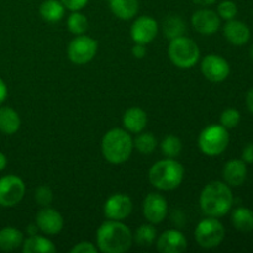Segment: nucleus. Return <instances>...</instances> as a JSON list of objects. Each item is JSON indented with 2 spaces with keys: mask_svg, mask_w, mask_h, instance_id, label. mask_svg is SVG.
<instances>
[{
  "mask_svg": "<svg viewBox=\"0 0 253 253\" xmlns=\"http://www.w3.org/2000/svg\"><path fill=\"white\" fill-rule=\"evenodd\" d=\"M133 234L121 221L108 220L96 231V247L104 253H124L132 246Z\"/></svg>",
  "mask_w": 253,
  "mask_h": 253,
  "instance_id": "f257e3e1",
  "label": "nucleus"
},
{
  "mask_svg": "<svg viewBox=\"0 0 253 253\" xmlns=\"http://www.w3.org/2000/svg\"><path fill=\"white\" fill-rule=\"evenodd\" d=\"M234 204V194L225 182L209 183L203 188L199 197V205L203 214L211 217H222L231 210Z\"/></svg>",
  "mask_w": 253,
  "mask_h": 253,
  "instance_id": "f03ea898",
  "label": "nucleus"
},
{
  "mask_svg": "<svg viewBox=\"0 0 253 253\" xmlns=\"http://www.w3.org/2000/svg\"><path fill=\"white\" fill-rule=\"evenodd\" d=\"M148 179L152 187L162 192L174 190L184 179V167L175 158H163L148 170Z\"/></svg>",
  "mask_w": 253,
  "mask_h": 253,
  "instance_id": "7ed1b4c3",
  "label": "nucleus"
},
{
  "mask_svg": "<svg viewBox=\"0 0 253 253\" xmlns=\"http://www.w3.org/2000/svg\"><path fill=\"white\" fill-rule=\"evenodd\" d=\"M133 151V140L125 128H111L101 140L103 157L111 165H121L130 158Z\"/></svg>",
  "mask_w": 253,
  "mask_h": 253,
  "instance_id": "20e7f679",
  "label": "nucleus"
},
{
  "mask_svg": "<svg viewBox=\"0 0 253 253\" xmlns=\"http://www.w3.org/2000/svg\"><path fill=\"white\" fill-rule=\"evenodd\" d=\"M168 57L175 67L180 69L193 68L200 58V49L195 41L187 36L170 40Z\"/></svg>",
  "mask_w": 253,
  "mask_h": 253,
  "instance_id": "39448f33",
  "label": "nucleus"
},
{
  "mask_svg": "<svg viewBox=\"0 0 253 253\" xmlns=\"http://www.w3.org/2000/svg\"><path fill=\"white\" fill-rule=\"evenodd\" d=\"M230 142L227 128L222 125H209L200 132L198 146L205 156L216 157L225 152Z\"/></svg>",
  "mask_w": 253,
  "mask_h": 253,
  "instance_id": "423d86ee",
  "label": "nucleus"
},
{
  "mask_svg": "<svg viewBox=\"0 0 253 253\" xmlns=\"http://www.w3.org/2000/svg\"><path fill=\"white\" fill-rule=\"evenodd\" d=\"M194 237L203 249H215L224 241L225 227L217 217L207 216L195 227Z\"/></svg>",
  "mask_w": 253,
  "mask_h": 253,
  "instance_id": "0eeeda50",
  "label": "nucleus"
},
{
  "mask_svg": "<svg viewBox=\"0 0 253 253\" xmlns=\"http://www.w3.org/2000/svg\"><path fill=\"white\" fill-rule=\"evenodd\" d=\"M98 52V41L86 35H78L69 42L67 56L72 63L83 66L89 63Z\"/></svg>",
  "mask_w": 253,
  "mask_h": 253,
  "instance_id": "6e6552de",
  "label": "nucleus"
},
{
  "mask_svg": "<svg viewBox=\"0 0 253 253\" xmlns=\"http://www.w3.org/2000/svg\"><path fill=\"white\" fill-rule=\"evenodd\" d=\"M25 192L24 180L17 175L9 174L0 178V207H15L24 199Z\"/></svg>",
  "mask_w": 253,
  "mask_h": 253,
  "instance_id": "1a4fd4ad",
  "label": "nucleus"
},
{
  "mask_svg": "<svg viewBox=\"0 0 253 253\" xmlns=\"http://www.w3.org/2000/svg\"><path fill=\"white\" fill-rule=\"evenodd\" d=\"M142 214L150 224H161L168 215L167 199L160 193H148L142 203Z\"/></svg>",
  "mask_w": 253,
  "mask_h": 253,
  "instance_id": "9d476101",
  "label": "nucleus"
},
{
  "mask_svg": "<svg viewBox=\"0 0 253 253\" xmlns=\"http://www.w3.org/2000/svg\"><path fill=\"white\" fill-rule=\"evenodd\" d=\"M200 71L208 81L220 83L229 77L230 64L219 54H208L202 59Z\"/></svg>",
  "mask_w": 253,
  "mask_h": 253,
  "instance_id": "9b49d317",
  "label": "nucleus"
},
{
  "mask_svg": "<svg viewBox=\"0 0 253 253\" xmlns=\"http://www.w3.org/2000/svg\"><path fill=\"white\" fill-rule=\"evenodd\" d=\"M132 209L133 204L131 198L123 193H116L106 199L104 204V215L109 220L123 221L130 216Z\"/></svg>",
  "mask_w": 253,
  "mask_h": 253,
  "instance_id": "f8f14e48",
  "label": "nucleus"
},
{
  "mask_svg": "<svg viewBox=\"0 0 253 253\" xmlns=\"http://www.w3.org/2000/svg\"><path fill=\"white\" fill-rule=\"evenodd\" d=\"M158 27H160L158 22L153 17L146 16V15L137 17L131 25V39L135 43H151L157 37Z\"/></svg>",
  "mask_w": 253,
  "mask_h": 253,
  "instance_id": "ddd939ff",
  "label": "nucleus"
},
{
  "mask_svg": "<svg viewBox=\"0 0 253 253\" xmlns=\"http://www.w3.org/2000/svg\"><path fill=\"white\" fill-rule=\"evenodd\" d=\"M35 224L39 227V231L43 232L47 236H54L63 230L64 220L61 212L56 209L44 207L36 214Z\"/></svg>",
  "mask_w": 253,
  "mask_h": 253,
  "instance_id": "4468645a",
  "label": "nucleus"
},
{
  "mask_svg": "<svg viewBox=\"0 0 253 253\" xmlns=\"http://www.w3.org/2000/svg\"><path fill=\"white\" fill-rule=\"evenodd\" d=\"M156 246L161 253H182L188 249V241L182 231L170 229L156 239Z\"/></svg>",
  "mask_w": 253,
  "mask_h": 253,
  "instance_id": "2eb2a0df",
  "label": "nucleus"
},
{
  "mask_svg": "<svg viewBox=\"0 0 253 253\" xmlns=\"http://www.w3.org/2000/svg\"><path fill=\"white\" fill-rule=\"evenodd\" d=\"M192 26L202 35H212L221 26V19L217 12L210 9L197 10L192 15Z\"/></svg>",
  "mask_w": 253,
  "mask_h": 253,
  "instance_id": "dca6fc26",
  "label": "nucleus"
},
{
  "mask_svg": "<svg viewBox=\"0 0 253 253\" xmlns=\"http://www.w3.org/2000/svg\"><path fill=\"white\" fill-rule=\"evenodd\" d=\"M222 178L230 187H240L247 178L246 163L242 160H230L222 169Z\"/></svg>",
  "mask_w": 253,
  "mask_h": 253,
  "instance_id": "f3484780",
  "label": "nucleus"
},
{
  "mask_svg": "<svg viewBox=\"0 0 253 253\" xmlns=\"http://www.w3.org/2000/svg\"><path fill=\"white\" fill-rule=\"evenodd\" d=\"M224 36L234 46H244L249 42L251 32L245 22L232 19L224 26Z\"/></svg>",
  "mask_w": 253,
  "mask_h": 253,
  "instance_id": "a211bd4d",
  "label": "nucleus"
},
{
  "mask_svg": "<svg viewBox=\"0 0 253 253\" xmlns=\"http://www.w3.org/2000/svg\"><path fill=\"white\" fill-rule=\"evenodd\" d=\"M147 114L143 109L133 106L127 109L123 115V125L127 132L130 133H140L147 126Z\"/></svg>",
  "mask_w": 253,
  "mask_h": 253,
  "instance_id": "6ab92c4d",
  "label": "nucleus"
},
{
  "mask_svg": "<svg viewBox=\"0 0 253 253\" xmlns=\"http://www.w3.org/2000/svg\"><path fill=\"white\" fill-rule=\"evenodd\" d=\"M21 249L24 253H53L57 251V247L48 237L37 234L24 239Z\"/></svg>",
  "mask_w": 253,
  "mask_h": 253,
  "instance_id": "aec40b11",
  "label": "nucleus"
},
{
  "mask_svg": "<svg viewBox=\"0 0 253 253\" xmlns=\"http://www.w3.org/2000/svg\"><path fill=\"white\" fill-rule=\"evenodd\" d=\"M21 126V119L16 110L10 106L0 108V132L5 135H14Z\"/></svg>",
  "mask_w": 253,
  "mask_h": 253,
  "instance_id": "412c9836",
  "label": "nucleus"
},
{
  "mask_svg": "<svg viewBox=\"0 0 253 253\" xmlns=\"http://www.w3.org/2000/svg\"><path fill=\"white\" fill-rule=\"evenodd\" d=\"M109 5L113 14L125 21L133 19L138 11V0H109Z\"/></svg>",
  "mask_w": 253,
  "mask_h": 253,
  "instance_id": "4be33fe9",
  "label": "nucleus"
},
{
  "mask_svg": "<svg viewBox=\"0 0 253 253\" xmlns=\"http://www.w3.org/2000/svg\"><path fill=\"white\" fill-rule=\"evenodd\" d=\"M24 234L15 227H4L0 230V250L4 252L15 251L21 247Z\"/></svg>",
  "mask_w": 253,
  "mask_h": 253,
  "instance_id": "5701e85b",
  "label": "nucleus"
},
{
  "mask_svg": "<svg viewBox=\"0 0 253 253\" xmlns=\"http://www.w3.org/2000/svg\"><path fill=\"white\" fill-rule=\"evenodd\" d=\"M42 19L47 22H58L63 19L66 7L61 0H44L39 7Z\"/></svg>",
  "mask_w": 253,
  "mask_h": 253,
  "instance_id": "b1692460",
  "label": "nucleus"
},
{
  "mask_svg": "<svg viewBox=\"0 0 253 253\" xmlns=\"http://www.w3.org/2000/svg\"><path fill=\"white\" fill-rule=\"evenodd\" d=\"M162 31L165 37H167L170 41L177 37L184 36L187 32V25H185L184 20L178 15H169L163 20Z\"/></svg>",
  "mask_w": 253,
  "mask_h": 253,
  "instance_id": "393cba45",
  "label": "nucleus"
},
{
  "mask_svg": "<svg viewBox=\"0 0 253 253\" xmlns=\"http://www.w3.org/2000/svg\"><path fill=\"white\" fill-rule=\"evenodd\" d=\"M231 222L239 231L251 232L253 230V211L249 208H237L232 211Z\"/></svg>",
  "mask_w": 253,
  "mask_h": 253,
  "instance_id": "a878e982",
  "label": "nucleus"
},
{
  "mask_svg": "<svg viewBox=\"0 0 253 253\" xmlns=\"http://www.w3.org/2000/svg\"><path fill=\"white\" fill-rule=\"evenodd\" d=\"M157 239V230L153 224H142L133 234V241L141 247H148L155 244Z\"/></svg>",
  "mask_w": 253,
  "mask_h": 253,
  "instance_id": "bb28decb",
  "label": "nucleus"
},
{
  "mask_svg": "<svg viewBox=\"0 0 253 253\" xmlns=\"http://www.w3.org/2000/svg\"><path fill=\"white\" fill-rule=\"evenodd\" d=\"M157 138L151 132H140L137 133L136 138L133 140V147L142 155H151L157 148Z\"/></svg>",
  "mask_w": 253,
  "mask_h": 253,
  "instance_id": "cd10ccee",
  "label": "nucleus"
},
{
  "mask_svg": "<svg viewBox=\"0 0 253 253\" xmlns=\"http://www.w3.org/2000/svg\"><path fill=\"white\" fill-rule=\"evenodd\" d=\"M161 151L167 158H177L183 151V143L179 137L174 135H168L161 142Z\"/></svg>",
  "mask_w": 253,
  "mask_h": 253,
  "instance_id": "c85d7f7f",
  "label": "nucleus"
},
{
  "mask_svg": "<svg viewBox=\"0 0 253 253\" xmlns=\"http://www.w3.org/2000/svg\"><path fill=\"white\" fill-rule=\"evenodd\" d=\"M67 27L71 34L78 36L85 34L89 27V21L85 15L82 14L81 11H72L67 19Z\"/></svg>",
  "mask_w": 253,
  "mask_h": 253,
  "instance_id": "c756f323",
  "label": "nucleus"
},
{
  "mask_svg": "<svg viewBox=\"0 0 253 253\" xmlns=\"http://www.w3.org/2000/svg\"><path fill=\"white\" fill-rule=\"evenodd\" d=\"M240 120H241V115L237 109L229 108L224 110L220 115V125L224 126L225 128L230 130V128H235L239 125Z\"/></svg>",
  "mask_w": 253,
  "mask_h": 253,
  "instance_id": "7c9ffc66",
  "label": "nucleus"
},
{
  "mask_svg": "<svg viewBox=\"0 0 253 253\" xmlns=\"http://www.w3.org/2000/svg\"><path fill=\"white\" fill-rule=\"evenodd\" d=\"M35 202L40 205V207H49L53 202V192L48 185H40L35 190Z\"/></svg>",
  "mask_w": 253,
  "mask_h": 253,
  "instance_id": "2f4dec72",
  "label": "nucleus"
},
{
  "mask_svg": "<svg viewBox=\"0 0 253 253\" xmlns=\"http://www.w3.org/2000/svg\"><path fill=\"white\" fill-rule=\"evenodd\" d=\"M237 11H239L237 5L231 0H225V1L220 2L219 6H217V15L220 16V19H224L226 21L235 19Z\"/></svg>",
  "mask_w": 253,
  "mask_h": 253,
  "instance_id": "473e14b6",
  "label": "nucleus"
},
{
  "mask_svg": "<svg viewBox=\"0 0 253 253\" xmlns=\"http://www.w3.org/2000/svg\"><path fill=\"white\" fill-rule=\"evenodd\" d=\"M99 250L96 245L91 244L89 241L78 242L71 249V253H96Z\"/></svg>",
  "mask_w": 253,
  "mask_h": 253,
  "instance_id": "72a5a7b5",
  "label": "nucleus"
},
{
  "mask_svg": "<svg viewBox=\"0 0 253 253\" xmlns=\"http://www.w3.org/2000/svg\"><path fill=\"white\" fill-rule=\"evenodd\" d=\"M61 2L69 11H81L88 5L89 0H61Z\"/></svg>",
  "mask_w": 253,
  "mask_h": 253,
  "instance_id": "f704fd0d",
  "label": "nucleus"
},
{
  "mask_svg": "<svg viewBox=\"0 0 253 253\" xmlns=\"http://www.w3.org/2000/svg\"><path fill=\"white\" fill-rule=\"evenodd\" d=\"M145 46L146 44L135 43V46H133L132 49H131V53H132V56L137 59H142L143 57L146 56V53H147V49H146Z\"/></svg>",
  "mask_w": 253,
  "mask_h": 253,
  "instance_id": "c9c22d12",
  "label": "nucleus"
},
{
  "mask_svg": "<svg viewBox=\"0 0 253 253\" xmlns=\"http://www.w3.org/2000/svg\"><path fill=\"white\" fill-rule=\"evenodd\" d=\"M242 161L245 163H253V142L249 143L242 151Z\"/></svg>",
  "mask_w": 253,
  "mask_h": 253,
  "instance_id": "e433bc0d",
  "label": "nucleus"
},
{
  "mask_svg": "<svg viewBox=\"0 0 253 253\" xmlns=\"http://www.w3.org/2000/svg\"><path fill=\"white\" fill-rule=\"evenodd\" d=\"M7 98V86L5 82L0 78V105L6 100Z\"/></svg>",
  "mask_w": 253,
  "mask_h": 253,
  "instance_id": "4c0bfd02",
  "label": "nucleus"
},
{
  "mask_svg": "<svg viewBox=\"0 0 253 253\" xmlns=\"http://www.w3.org/2000/svg\"><path fill=\"white\" fill-rule=\"evenodd\" d=\"M246 105L247 109L250 110V113L253 114V88L247 93L246 95Z\"/></svg>",
  "mask_w": 253,
  "mask_h": 253,
  "instance_id": "58836bf2",
  "label": "nucleus"
},
{
  "mask_svg": "<svg viewBox=\"0 0 253 253\" xmlns=\"http://www.w3.org/2000/svg\"><path fill=\"white\" fill-rule=\"evenodd\" d=\"M192 1L199 6H210V5L216 2V0H192Z\"/></svg>",
  "mask_w": 253,
  "mask_h": 253,
  "instance_id": "ea45409f",
  "label": "nucleus"
},
{
  "mask_svg": "<svg viewBox=\"0 0 253 253\" xmlns=\"http://www.w3.org/2000/svg\"><path fill=\"white\" fill-rule=\"evenodd\" d=\"M37 231H39V227H37L36 224H31L26 227V232L29 234V236H31V235H36Z\"/></svg>",
  "mask_w": 253,
  "mask_h": 253,
  "instance_id": "a19ab883",
  "label": "nucleus"
},
{
  "mask_svg": "<svg viewBox=\"0 0 253 253\" xmlns=\"http://www.w3.org/2000/svg\"><path fill=\"white\" fill-rule=\"evenodd\" d=\"M6 165H7L6 156H5L2 152H0V172H1V170H4L5 168H6Z\"/></svg>",
  "mask_w": 253,
  "mask_h": 253,
  "instance_id": "79ce46f5",
  "label": "nucleus"
},
{
  "mask_svg": "<svg viewBox=\"0 0 253 253\" xmlns=\"http://www.w3.org/2000/svg\"><path fill=\"white\" fill-rule=\"evenodd\" d=\"M250 56H251V58L253 59V44H252L251 49H250Z\"/></svg>",
  "mask_w": 253,
  "mask_h": 253,
  "instance_id": "37998d69",
  "label": "nucleus"
}]
</instances>
